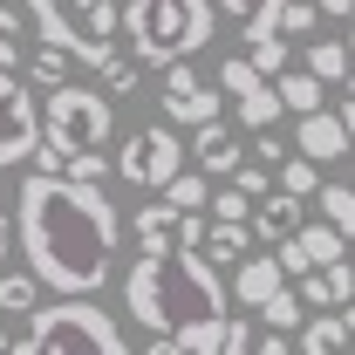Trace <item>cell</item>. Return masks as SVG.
Masks as SVG:
<instances>
[{"instance_id": "cell-1", "label": "cell", "mask_w": 355, "mask_h": 355, "mask_svg": "<svg viewBox=\"0 0 355 355\" xmlns=\"http://www.w3.org/2000/svg\"><path fill=\"white\" fill-rule=\"evenodd\" d=\"M14 239L35 266V280L55 294H96L110 280L123 219L103 198V184L69 171H28L14 191Z\"/></svg>"}, {"instance_id": "cell-2", "label": "cell", "mask_w": 355, "mask_h": 355, "mask_svg": "<svg viewBox=\"0 0 355 355\" xmlns=\"http://www.w3.org/2000/svg\"><path fill=\"white\" fill-rule=\"evenodd\" d=\"M123 314L150 328L157 355H205L225 349V314H232V287L205 266L191 246H157L123 273Z\"/></svg>"}, {"instance_id": "cell-3", "label": "cell", "mask_w": 355, "mask_h": 355, "mask_svg": "<svg viewBox=\"0 0 355 355\" xmlns=\"http://www.w3.org/2000/svg\"><path fill=\"white\" fill-rule=\"evenodd\" d=\"M21 355H123V328H116V314L96 308L89 294H62V301H35L28 308V328H21Z\"/></svg>"}, {"instance_id": "cell-4", "label": "cell", "mask_w": 355, "mask_h": 355, "mask_svg": "<svg viewBox=\"0 0 355 355\" xmlns=\"http://www.w3.org/2000/svg\"><path fill=\"white\" fill-rule=\"evenodd\" d=\"M212 21H219L212 0H130L123 7V35H130L144 69H164L178 55H198L212 42Z\"/></svg>"}, {"instance_id": "cell-5", "label": "cell", "mask_w": 355, "mask_h": 355, "mask_svg": "<svg viewBox=\"0 0 355 355\" xmlns=\"http://www.w3.org/2000/svg\"><path fill=\"white\" fill-rule=\"evenodd\" d=\"M116 130V96L110 89H83V83H55L42 110V171H62L69 150H103Z\"/></svg>"}, {"instance_id": "cell-6", "label": "cell", "mask_w": 355, "mask_h": 355, "mask_svg": "<svg viewBox=\"0 0 355 355\" xmlns=\"http://www.w3.org/2000/svg\"><path fill=\"white\" fill-rule=\"evenodd\" d=\"M28 28L42 42L69 48L76 62L103 69L116 55V28H123V7L116 0H28Z\"/></svg>"}, {"instance_id": "cell-7", "label": "cell", "mask_w": 355, "mask_h": 355, "mask_svg": "<svg viewBox=\"0 0 355 355\" xmlns=\"http://www.w3.org/2000/svg\"><path fill=\"white\" fill-rule=\"evenodd\" d=\"M184 144H178V130L171 123H150V130H137V137H123V150H116V178L123 184H144V191H164L178 171H184Z\"/></svg>"}, {"instance_id": "cell-8", "label": "cell", "mask_w": 355, "mask_h": 355, "mask_svg": "<svg viewBox=\"0 0 355 355\" xmlns=\"http://www.w3.org/2000/svg\"><path fill=\"white\" fill-rule=\"evenodd\" d=\"M42 150V110H35V89L21 83L14 69H0V171L28 164Z\"/></svg>"}, {"instance_id": "cell-9", "label": "cell", "mask_w": 355, "mask_h": 355, "mask_svg": "<svg viewBox=\"0 0 355 355\" xmlns=\"http://www.w3.org/2000/svg\"><path fill=\"white\" fill-rule=\"evenodd\" d=\"M205 116H219V96L198 83V69L184 55L164 62V123H205Z\"/></svg>"}, {"instance_id": "cell-10", "label": "cell", "mask_w": 355, "mask_h": 355, "mask_svg": "<svg viewBox=\"0 0 355 355\" xmlns=\"http://www.w3.org/2000/svg\"><path fill=\"white\" fill-rule=\"evenodd\" d=\"M294 150H308L314 164H335V157H349V123H342V110H301V123H294Z\"/></svg>"}, {"instance_id": "cell-11", "label": "cell", "mask_w": 355, "mask_h": 355, "mask_svg": "<svg viewBox=\"0 0 355 355\" xmlns=\"http://www.w3.org/2000/svg\"><path fill=\"white\" fill-rule=\"evenodd\" d=\"M191 157H198V171L205 178H232L239 164H246V150H239V137L225 130L219 116H205V123H191V144H184Z\"/></svg>"}, {"instance_id": "cell-12", "label": "cell", "mask_w": 355, "mask_h": 355, "mask_svg": "<svg viewBox=\"0 0 355 355\" xmlns=\"http://www.w3.org/2000/svg\"><path fill=\"white\" fill-rule=\"evenodd\" d=\"M301 301H308V308H342V301H355V260L308 266V273H301Z\"/></svg>"}, {"instance_id": "cell-13", "label": "cell", "mask_w": 355, "mask_h": 355, "mask_svg": "<svg viewBox=\"0 0 355 355\" xmlns=\"http://www.w3.org/2000/svg\"><path fill=\"white\" fill-rule=\"evenodd\" d=\"M287 232H301V198L273 184L266 198H253V239H266V246H273V239H287Z\"/></svg>"}, {"instance_id": "cell-14", "label": "cell", "mask_w": 355, "mask_h": 355, "mask_svg": "<svg viewBox=\"0 0 355 355\" xmlns=\"http://www.w3.org/2000/svg\"><path fill=\"white\" fill-rule=\"evenodd\" d=\"M273 287H287V266L273 260V253H266V260H253V253H246V260H239V273H232V301L260 308V301L273 294Z\"/></svg>"}, {"instance_id": "cell-15", "label": "cell", "mask_w": 355, "mask_h": 355, "mask_svg": "<svg viewBox=\"0 0 355 355\" xmlns=\"http://www.w3.org/2000/svg\"><path fill=\"white\" fill-rule=\"evenodd\" d=\"M294 335H301V349H308V355H328V349H349V321H342V308H314L308 321L294 328Z\"/></svg>"}, {"instance_id": "cell-16", "label": "cell", "mask_w": 355, "mask_h": 355, "mask_svg": "<svg viewBox=\"0 0 355 355\" xmlns=\"http://www.w3.org/2000/svg\"><path fill=\"white\" fill-rule=\"evenodd\" d=\"M137 239H144V253L178 246V205H171V198H157V205H144V212H137Z\"/></svg>"}, {"instance_id": "cell-17", "label": "cell", "mask_w": 355, "mask_h": 355, "mask_svg": "<svg viewBox=\"0 0 355 355\" xmlns=\"http://www.w3.org/2000/svg\"><path fill=\"white\" fill-rule=\"evenodd\" d=\"M232 110H239L246 130H266V123H280L287 103H280V89H273V83H260V89H246V96H232Z\"/></svg>"}, {"instance_id": "cell-18", "label": "cell", "mask_w": 355, "mask_h": 355, "mask_svg": "<svg viewBox=\"0 0 355 355\" xmlns=\"http://www.w3.org/2000/svg\"><path fill=\"white\" fill-rule=\"evenodd\" d=\"M314 212L355 239V184H314Z\"/></svg>"}, {"instance_id": "cell-19", "label": "cell", "mask_w": 355, "mask_h": 355, "mask_svg": "<svg viewBox=\"0 0 355 355\" xmlns=\"http://www.w3.org/2000/svg\"><path fill=\"white\" fill-rule=\"evenodd\" d=\"M273 89H280V103H287L294 116H301V110H321V76H314V69H280Z\"/></svg>"}, {"instance_id": "cell-20", "label": "cell", "mask_w": 355, "mask_h": 355, "mask_svg": "<svg viewBox=\"0 0 355 355\" xmlns=\"http://www.w3.org/2000/svg\"><path fill=\"white\" fill-rule=\"evenodd\" d=\"M212 7L246 28V42H253V35H273V21H280V0H212Z\"/></svg>"}, {"instance_id": "cell-21", "label": "cell", "mask_w": 355, "mask_h": 355, "mask_svg": "<svg viewBox=\"0 0 355 355\" xmlns=\"http://www.w3.org/2000/svg\"><path fill=\"white\" fill-rule=\"evenodd\" d=\"M294 239L308 246V266H328V260H349V232H335V225H328V219H321V225H301Z\"/></svg>"}, {"instance_id": "cell-22", "label": "cell", "mask_w": 355, "mask_h": 355, "mask_svg": "<svg viewBox=\"0 0 355 355\" xmlns=\"http://www.w3.org/2000/svg\"><path fill=\"white\" fill-rule=\"evenodd\" d=\"M273 184H280V191H294V198H314L321 171H314V157H308V150H287V157L273 164Z\"/></svg>"}, {"instance_id": "cell-23", "label": "cell", "mask_w": 355, "mask_h": 355, "mask_svg": "<svg viewBox=\"0 0 355 355\" xmlns=\"http://www.w3.org/2000/svg\"><path fill=\"white\" fill-rule=\"evenodd\" d=\"M205 246H212L219 260H246V253H253V219H219L205 232Z\"/></svg>"}, {"instance_id": "cell-24", "label": "cell", "mask_w": 355, "mask_h": 355, "mask_svg": "<svg viewBox=\"0 0 355 355\" xmlns=\"http://www.w3.org/2000/svg\"><path fill=\"white\" fill-rule=\"evenodd\" d=\"M253 314H260L266 328H287V335H294V328L308 321V301H301V294H287V287H273V294H266Z\"/></svg>"}, {"instance_id": "cell-25", "label": "cell", "mask_w": 355, "mask_h": 355, "mask_svg": "<svg viewBox=\"0 0 355 355\" xmlns=\"http://www.w3.org/2000/svg\"><path fill=\"white\" fill-rule=\"evenodd\" d=\"M308 69L321 76V83H349L355 48H349V42H314V48H308Z\"/></svg>"}, {"instance_id": "cell-26", "label": "cell", "mask_w": 355, "mask_h": 355, "mask_svg": "<svg viewBox=\"0 0 355 355\" xmlns=\"http://www.w3.org/2000/svg\"><path fill=\"white\" fill-rule=\"evenodd\" d=\"M69 69H76V55L55 48V42H42V55L28 62V83H35V89H55V83H69Z\"/></svg>"}, {"instance_id": "cell-27", "label": "cell", "mask_w": 355, "mask_h": 355, "mask_svg": "<svg viewBox=\"0 0 355 355\" xmlns=\"http://www.w3.org/2000/svg\"><path fill=\"white\" fill-rule=\"evenodd\" d=\"M42 301V280H35V266L28 273H0V314H28Z\"/></svg>"}, {"instance_id": "cell-28", "label": "cell", "mask_w": 355, "mask_h": 355, "mask_svg": "<svg viewBox=\"0 0 355 355\" xmlns=\"http://www.w3.org/2000/svg\"><path fill=\"white\" fill-rule=\"evenodd\" d=\"M164 198H171L178 212H198V205H212V178L205 171H178L171 184H164Z\"/></svg>"}, {"instance_id": "cell-29", "label": "cell", "mask_w": 355, "mask_h": 355, "mask_svg": "<svg viewBox=\"0 0 355 355\" xmlns=\"http://www.w3.org/2000/svg\"><path fill=\"white\" fill-rule=\"evenodd\" d=\"M266 76L253 69V55H232V62H219V89L225 96H246V89H260Z\"/></svg>"}, {"instance_id": "cell-30", "label": "cell", "mask_w": 355, "mask_h": 355, "mask_svg": "<svg viewBox=\"0 0 355 355\" xmlns=\"http://www.w3.org/2000/svg\"><path fill=\"white\" fill-rule=\"evenodd\" d=\"M21 35H28V21L0 0V69H21Z\"/></svg>"}, {"instance_id": "cell-31", "label": "cell", "mask_w": 355, "mask_h": 355, "mask_svg": "<svg viewBox=\"0 0 355 355\" xmlns=\"http://www.w3.org/2000/svg\"><path fill=\"white\" fill-rule=\"evenodd\" d=\"M253 69H260V76H280V69H287V42H280V28H273V35H253Z\"/></svg>"}, {"instance_id": "cell-32", "label": "cell", "mask_w": 355, "mask_h": 355, "mask_svg": "<svg viewBox=\"0 0 355 355\" xmlns=\"http://www.w3.org/2000/svg\"><path fill=\"white\" fill-rule=\"evenodd\" d=\"M314 21H321L314 0H280V21H273V28H280V35H308Z\"/></svg>"}, {"instance_id": "cell-33", "label": "cell", "mask_w": 355, "mask_h": 355, "mask_svg": "<svg viewBox=\"0 0 355 355\" xmlns=\"http://www.w3.org/2000/svg\"><path fill=\"white\" fill-rule=\"evenodd\" d=\"M137 69H144V62L110 55V62H103V83H110V96H137Z\"/></svg>"}, {"instance_id": "cell-34", "label": "cell", "mask_w": 355, "mask_h": 355, "mask_svg": "<svg viewBox=\"0 0 355 355\" xmlns=\"http://www.w3.org/2000/svg\"><path fill=\"white\" fill-rule=\"evenodd\" d=\"M62 171H69V178H89V184H103L110 157H103V150H69V157H62Z\"/></svg>"}, {"instance_id": "cell-35", "label": "cell", "mask_w": 355, "mask_h": 355, "mask_svg": "<svg viewBox=\"0 0 355 355\" xmlns=\"http://www.w3.org/2000/svg\"><path fill=\"white\" fill-rule=\"evenodd\" d=\"M232 184H239L246 198H266V191H273V164H239V171H232Z\"/></svg>"}, {"instance_id": "cell-36", "label": "cell", "mask_w": 355, "mask_h": 355, "mask_svg": "<svg viewBox=\"0 0 355 355\" xmlns=\"http://www.w3.org/2000/svg\"><path fill=\"white\" fill-rule=\"evenodd\" d=\"M212 212H219V219H253V198H246L239 184H225V191H212Z\"/></svg>"}, {"instance_id": "cell-37", "label": "cell", "mask_w": 355, "mask_h": 355, "mask_svg": "<svg viewBox=\"0 0 355 355\" xmlns=\"http://www.w3.org/2000/svg\"><path fill=\"white\" fill-rule=\"evenodd\" d=\"M205 232H212V225H205V205H198V212H178V246L205 253Z\"/></svg>"}, {"instance_id": "cell-38", "label": "cell", "mask_w": 355, "mask_h": 355, "mask_svg": "<svg viewBox=\"0 0 355 355\" xmlns=\"http://www.w3.org/2000/svg\"><path fill=\"white\" fill-rule=\"evenodd\" d=\"M253 342H260V335H253V328H246L239 314H225V355H246Z\"/></svg>"}, {"instance_id": "cell-39", "label": "cell", "mask_w": 355, "mask_h": 355, "mask_svg": "<svg viewBox=\"0 0 355 355\" xmlns=\"http://www.w3.org/2000/svg\"><path fill=\"white\" fill-rule=\"evenodd\" d=\"M253 150H260V164H280V157H287V150H294V144H280V130H273V123H266V130H260V144H253Z\"/></svg>"}, {"instance_id": "cell-40", "label": "cell", "mask_w": 355, "mask_h": 355, "mask_svg": "<svg viewBox=\"0 0 355 355\" xmlns=\"http://www.w3.org/2000/svg\"><path fill=\"white\" fill-rule=\"evenodd\" d=\"M314 7H321L328 21H349V14H355V0H314Z\"/></svg>"}, {"instance_id": "cell-41", "label": "cell", "mask_w": 355, "mask_h": 355, "mask_svg": "<svg viewBox=\"0 0 355 355\" xmlns=\"http://www.w3.org/2000/svg\"><path fill=\"white\" fill-rule=\"evenodd\" d=\"M342 123H349V144H355V96L342 103Z\"/></svg>"}, {"instance_id": "cell-42", "label": "cell", "mask_w": 355, "mask_h": 355, "mask_svg": "<svg viewBox=\"0 0 355 355\" xmlns=\"http://www.w3.org/2000/svg\"><path fill=\"white\" fill-rule=\"evenodd\" d=\"M342 321H349V349H355V301H342Z\"/></svg>"}, {"instance_id": "cell-43", "label": "cell", "mask_w": 355, "mask_h": 355, "mask_svg": "<svg viewBox=\"0 0 355 355\" xmlns=\"http://www.w3.org/2000/svg\"><path fill=\"white\" fill-rule=\"evenodd\" d=\"M7 239H14V225H7V212H0V260H7Z\"/></svg>"}, {"instance_id": "cell-44", "label": "cell", "mask_w": 355, "mask_h": 355, "mask_svg": "<svg viewBox=\"0 0 355 355\" xmlns=\"http://www.w3.org/2000/svg\"><path fill=\"white\" fill-rule=\"evenodd\" d=\"M0 349H14V342H7V321H0Z\"/></svg>"}, {"instance_id": "cell-45", "label": "cell", "mask_w": 355, "mask_h": 355, "mask_svg": "<svg viewBox=\"0 0 355 355\" xmlns=\"http://www.w3.org/2000/svg\"><path fill=\"white\" fill-rule=\"evenodd\" d=\"M349 96H355V69H349Z\"/></svg>"}, {"instance_id": "cell-46", "label": "cell", "mask_w": 355, "mask_h": 355, "mask_svg": "<svg viewBox=\"0 0 355 355\" xmlns=\"http://www.w3.org/2000/svg\"><path fill=\"white\" fill-rule=\"evenodd\" d=\"M349 184H355V178H349Z\"/></svg>"}, {"instance_id": "cell-47", "label": "cell", "mask_w": 355, "mask_h": 355, "mask_svg": "<svg viewBox=\"0 0 355 355\" xmlns=\"http://www.w3.org/2000/svg\"><path fill=\"white\" fill-rule=\"evenodd\" d=\"M349 48H355V42H349Z\"/></svg>"}]
</instances>
